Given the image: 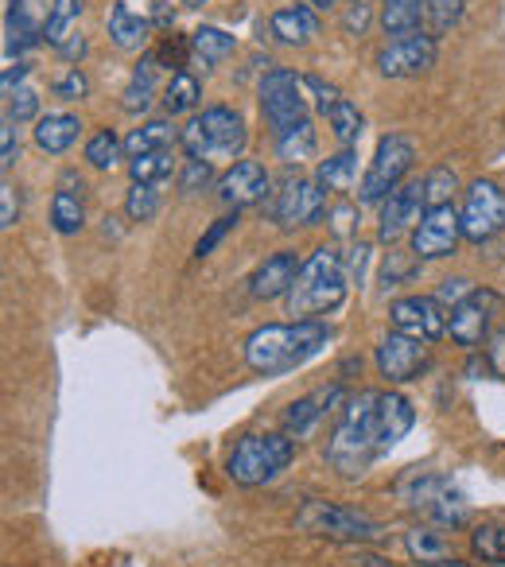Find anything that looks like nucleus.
Masks as SVG:
<instances>
[{"instance_id": "f257e3e1", "label": "nucleus", "mask_w": 505, "mask_h": 567, "mask_svg": "<svg viewBox=\"0 0 505 567\" xmlns=\"http://www.w3.org/2000/svg\"><path fill=\"white\" fill-rule=\"evenodd\" d=\"M331 342V327L323 319H296V323H269L245 339V365L261 378L300 370Z\"/></svg>"}, {"instance_id": "f03ea898", "label": "nucleus", "mask_w": 505, "mask_h": 567, "mask_svg": "<svg viewBox=\"0 0 505 567\" xmlns=\"http://www.w3.org/2000/svg\"><path fill=\"white\" fill-rule=\"evenodd\" d=\"M378 409H381L378 389H362V393L350 396L347 409H342L339 427H334L331 443H327V463H331V471H339L342 478H362L373 458L381 455Z\"/></svg>"}, {"instance_id": "7ed1b4c3", "label": "nucleus", "mask_w": 505, "mask_h": 567, "mask_svg": "<svg viewBox=\"0 0 505 567\" xmlns=\"http://www.w3.org/2000/svg\"><path fill=\"white\" fill-rule=\"evenodd\" d=\"M347 288H350V276H347L342 252H334L331 245H319V249L303 260L296 284L288 288V296H285L288 316H296V319L327 316V311L342 308Z\"/></svg>"}, {"instance_id": "20e7f679", "label": "nucleus", "mask_w": 505, "mask_h": 567, "mask_svg": "<svg viewBox=\"0 0 505 567\" xmlns=\"http://www.w3.org/2000/svg\"><path fill=\"white\" fill-rule=\"evenodd\" d=\"M396 497L404 509L420 513L427 525L435 528H463L471 520V505H466L463 489L435 471H409L396 478Z\"/></svg>"}, {"instance_id": "39448f33", "label": "nucleus", "mask_w": 505, "mask_h": 567, "mask_svg": "<svg viewBox=\"0 0 505 567\" xmlns=\"http://www.w3.org/2000/svg\"><path fill=\"white\" fill-rule=\"evenodd\" d=\"M245 117L229 105H210V110L195 113L187 125L179 128V144L190 159L203 164H221V159H237L245 152Z\"/></svg>"}, {"instance_id": "423d86ee", "label": "nucleus", "mask_w": 505, "mask_h": 567, "mask_svg": "<svg viewBox=\"0 0 505 567\" xmlns=\"http://www.w3.org/2000/svg\"><path fill=\"white\" fill-rule=\"evenodd\" d=\"M296 458L292 435H241L226 458V474L237 486H265L277 474H285Z\"/></svg>"}, {"instance_id": "0eeeda50", "label": "nucleus", "mask_w": 505, "mask_h": 567, "mask_svg": "<svg viewBox=\"0 0 505 567\" xmlns=\"http://www.w3.org/2000/svg\"><path fill=\"white\" fill-rule=\"evenodd\" d=\"M296 528L308 536H323V540H339V544H365V540H381L385 525L373 520L370 513L350 509L339 502H303L296 513Z\"/></svg>"}, {"instance_id": "6e6552de", "label": "nucleus", "mask_w": 505, "mask_h": 567, "mask_svg": "<svg viewBox=\"0 0 505 567\" xmlns=\"http://www.w3.org/2000/svg\"><path fill=\"white\" fill-rule=\"evenodd\" d=\"M412 159H416V144L404 133H389L378 141V152L370 159V172H365L358 198L362 203H385L396 187L404 183V175L412 172Z\"/></svg>"}, {"instance_id": "1a4fd4ad", "label": "nucleus", "mask_w": 505, "mask_h": 567, "mask_svg": "<svg viewBox=\"0 0 505 567\" xmlns=\"http://www.w3.org/2000/svg\"><path fill=\"white\" fill-rule=\"evenodd\" d=\"M303 79L292 71H269L261 82V113L272 125V133H285V128L308 121V94H303Z\"/></svg>"}, {"instance_id": "9d476101", "label": "nucleus", "mask_w": 505, "mask_h": 567, "mask_svg": "<svg viewBox=\"0 0 505 567\" xmlns=\"http://www.w3.org/2000/svg\"><path fill=\"white\" fill-rule=\"evenodd\" d=\"M463 237L474 245L489 241L505 229V190L489 179H474L466 187V203H463Z\"/></svg>"}, {"instance_id": "9b49d317", "label": "nucleus", "mask_w": 505, "mask_h": 567, "mask_svg": "<svg viewBox=\"0 0 505 567\" xmlns=\"http://www.w3.org/2000/svg\"><path fill=\"white\" fill-rule=\"evenodd\" d=\"M327 210V190L319 179H303V175H296V179H285L277 190V198H272V218H277V226L285 229H296V226H316L319 218H323Z\"/></svg>"}, {"instance_id": "f8f14e48", "label": "nucleus", "mask_w": 505, "mask_h": 567, "mask_svg": "<svg viewBox=\"0 0 505 567\" xmlns=\"http://www.w3.org/2000/svg\"><path fill=\"white\" fill-rule=\"evenodd\" d=\"M458 237H463V218L455 214V206H427L420 226L412 229V257L443 260L455 252Z\"/></svg>"}, {"instance_id": "ddd939ff", "label": "nucleus", "mask_w": 505, "mask_h": 567, "mask_svg": "<svg viewBox=\"0 0 505 567\" xmlns=\"http://www.w3.org/2000/svg\"><path fill=\"white\" fill-rule=\"evenodd\" d=\"M497 308H502V296H497L494 288H474L458 308H451L447 334L458 342V347H478V342L489 334V327H494Z\"/></svg>"}, {"instance_id": "4468645a", "label": "nucleus", "mask_w": 505, "mask_h": 567, "mask_svg": "<svg viewBox=\"0 0 505 567\" xmlns=\"http://www.w3.org/2000/svg\"><path fill=\"white\" fill-rule=\"evenodd\" d=\"M389 319H393V331L420 342H435L447 331V308L435 296H404L389 308Z\"/></svg>"}, {"instance_id": "2eb2a0df", "label": "nucleus", "mask_w": 505, "mask_h": 567, "mask_svg": "<svg viewBox=\"0 0 505 567\" xmlns=\"http://www.w3.org/2000/svg\"><path fill=\"white\" fill-rule=\"evenodd\" d=\"M427 210V198H424V183H401V187L393 190V195L381 203V218H378V237L381 241H401L409 229L420 226V218H424Z\"/></svg>"}, {"instance_id": "dca6fc26", "label": "nucleus", "mask_w": 505, "mask_h": 567, "mask_svg": "<svg viewBox=\"0 0 505 567\" xmlns=\"http://www.w3.org/2000/svg\"><path fill=\"white\" fill-rule=\"evenodd\" d=\"M373 358H378L381 378H389L393 385H404V381H416L427 370V342L393 331L378 342V354Z\"/></svg>"}, {"instance_id": "f3484780", "label": "nucleus", "mask_w": 505, "mask_h": 567, "mask_svg": "<svg viewBox=\"0 0 505 567\" xmlns=\"http://www.w3.org/2000/svg\"><path fill=\"white\" fill-rule=\"evenodd\" d=\"M435 66V35H404L378 51V71L385 79H416Z\"/></svg>"}, {"instance_id": "a211bd4d", "label": "nucleus", "mask_w": 505, "mask_h": 567, "mask_svg": "<svg viewBox=\"0 0 505 567\" xmlns=\"http://www.w3.org/2000/svg\"><path fill=\"white\" fill-rule=\"evenodd\" d=\"M269 187H272V179H269V172H265V164H257V159H237L218 179V198L226 206H234V210H241V206L261 203V198L269 195Z\"/></svg>"}, {"instance_id": "6ab92c4d", "label": "nucleus", "mask_w": 505, "mask_h": 567, "mask_svg": "<svg viewBox=\"0 0 505 567\" xmlns=\"http://www.w3.org/2000/svg\"><path fill=\"white\" fill-rule=\"evenodd\" d=\"M300 268L303 265L292 249H280V252H272V257H265L261 265H257V272L249 276L252 300H280V296H288V288L296 284Z\"/></svg>"}, {"instance_id": "aec40b11", "label": "nucleus", "mask_w": 505, "mask_h": 567, "mask_svg": "<svg viewBox=\"0 0 505 567\" xmlns=\"http://www.w3.org/2000/svg\"><path fill=\"white\" fill-rule=\"evenodd\" d=\"M339 401H342V389L339 385L316 389V393L292 401V404H288V412H285V435H292V440H303V435H308L311 427H316L319 420H323Z\"/></svg>"}, {"instance_id": "412c9836", "label": "nucleus", "mask_w": 505, "mask_h": 567, "mask_svg": "<svg viewBox=\"0 0 505 567\" xmlns=\"http://www.w3.org/2000/svg\"><path fill=\"white\" fill-rule=\"evenodd\" d=\"M416 424V409L404 393H381V409H378V447L381 455L396 447L404 435Z\"/></svg>"}, {"instance_id": "4be33fe9", "label": "nucleus", "mask_w": 505, "mask_h": 567, "mask_svg": "<svg viewBox=\"0 0 505 567\" xmlns=\"http://www.w3.org/2000/svg\"><path fill=\"white\" fill-rule=\"evenodd\" d=\"M269 32L288 48H303V43H311L319 35V17L311 4H288V9L272 12Z\"/></svg>"}, {"instance_id": "5701e85b", "label": "nucleus", "mask_w": 505, "mask_h": 567, "mask_svg": "<svg viewBox=\"0 0 505 567\" xmlns=\"http://www.w3.org/2000/svg\"><path fill=\"white\" fill-rule=\"evenodd\" d=\"M159 66H164V59H159L156 51L141 55V63H136L133 79H128V86H125V94H121V105H125V113H144L152 105V97H156Z\"/></svg>"}, {"instance_id": "b1692460", "label": "nucleus", "mask_w": 505, "mask_h": 567, "mask_svg": "<svg viewBox=\"0 0 505 567\" xmlns=\"http://www.w3.org/2000/svg\"><path fill=\"white\" fill-rule=\"evenodd\" d=\"M82 133V121L71 117V113H48V117L35 121V148L48 152V156H59V152H66L74 141H79Z\"/></svg>"}, {"instance_id": "393cba45", "label": "nucleus", "mask_w": 505, "mask_h": 567, "mask_svg": "<svg viewBox=\"0 0 505 567\" xmlns=\"http://www.w3.org/2000/svg\"><path fill=\"white\" fill-rule=\"evenodd\" d=\"M51 226H55V234H63V237L79 234V229L86 226V198H82V183L79 187L63 183V187L55 190V198H51Z\"/></svg>"}, {"instance_id": "a878e982", "label": "nucleus", "mask_w": 505, "mask_h": 567, "mask_svg": "<svg viewBox=\"0 0 505 567\" xmlns=\"http://www.w3.org/2000/svg\"><path fill=\"white\" fill-rule=\"evenodd\" d=\"M110 40L117 51H141L148 43V20L136 17L125 0H117L110 9Z\"/></svg>"}, {"instance_id": "bb28decb", "label": "nucleus", "mask_w": 505, "mask_h": 567, "mask_svg": "<svg viewBox=\"0 0 505 567\" xmlns=\"http://www.w3.org/2000/svg\"><path fill=\"white\" fill-rule=\"evenodd\" d=\"M404 548H409V556L416 559L420 567H435V564H443V559H451L447 536H443V528H435V525L409 528V533H404Z\"/></svg>"}, {"instance_id": "cd10ccee", "label": "nucleus", "mask_w": 505, "mask_h": 567, "mask_svg": "<svg viewBox=\"0 0 505 567\" xmlns=\"http://www.w3.org/2000/svg\"><path fill=\"white\" fill-rule=\"evenodd\" d=\"M316 148H319V136H316L311 117L285 128V133H277V156L285 159L288 167H300V164H308V159H316Z\"/></svg>"}, {"instance_id": "c85d7f7f", "label": "nucleus", "mask_w": 505, "mask_h": 567, "mask_svg": "<svg viewBox=\"0 0 505 567\" xmlns=\"http://www.w3.org/2000/svg\"><path fill=\"white\" fill-rule=\"evenodd\" d=\"M187 43H190V59L203 66L226 63V59L237 51V40L229 32H221V28H198V32H190Z\"/></svg>"}, {"instance_id": "c756f323", "label": "nucleus", "mask_w": 505, "mask_h": 567, "mask_svg": "<svg viewBox=\"0 0 505 567\" xmlns=\"http://www.w3.org/2000/svg\"><path fill=\"white\" fill-rule=\"evenodd\" d=\"M172 141H179L172 121H148V125L133 128V133L125 136V156L136 159V156H148V152H167Z\"/></svg>"}, {"instance_id": "7c9ffc66", "label": "nucleus", "mask_w": 505, "mask_h": 567, "mask_svg": "<svg viewBox=\"0 0 505 567\" xmlns=\"http://www.w3.org/2000/svg\"><path fill=\"white\" fill-rule=\"evenodd\" d=\"M159 102H164L167 117H179V113H190L198 102H203V86H198V79L190 71H175L172 79H167Z\"/></svg>"}, {"instance_id": "2f4dec72", "label": "nucleus", "mask_w": 505, "mask_h": 567, "mask_svg": "<svg viewBox=\"0 0 505 567\" xmlns=\"http://www.w3.org/2000/svg\"><path fill=\"white\" fill-rule=\"evenodd\" d=\"M316 179L323 183V190H350L358 179V152L339 148L334 156H327L323 164H319Z\"/></svg>"}, {"instance_id": "473e14b6", "label": "nucleus", "mask_w": 505, "mask_h": 567, "mask_svg": "<svg viewBox=\"0 0 505 567\" xmlns=\"http://www.w3.org/2000/svg\"><path fill=\"white\" fill-rule=\"evenodd\" d=\"M327 125H331L334 141L342 144V148H354L358 141H362V128H365V117L358 113L354 102H347V97H339V102L327 110Z\"/></svg>"}, {"instance_id": "72a5a7b5", "label": "nucleus", "mask_w": 505, "mask_h": 567, "mask_svg": "<svg viewBox=\"0 0 505 567\" xmlns=\"http://www.w3.org/2000/svg\"><path fill=\"white\" fill-rule=\"evenodd\" d=\"M471 551L482 564H497L505 567V525L502 520H482L471 528Z\"/></svg>"}, {"instance_id": "f704fd0d", "label": "nucleus", "mask_w": 505, "mask_h": 567, "mask_svg": "<svg viewBox=\"0 0 505 567\" xmlns=\"http://www.w3.org/2000/svg\"><path fill=\"white\" fill-rule=\"evenodd\" d=\"M82 17V0H51V12H48V24H43V40L51 48H63L71 40V28L79 24Z\"/></svg>"}, {"instance_id": "c9c22d12", "label": "nucleus", "mask_w": 505, "mask_h": 567, "mask_svg": "<svg viewBox=\"0 0 505 567\" xmlns=\"http://www.w3.org/2000/svg\"><path fill=\"white\" fill-rule=\"evenodd\" d=\"M172 172H175L172 148H167V152H148V156L128 159V175H133V183H152V187H159L164 179H172Z\"/></svg>"}, {"instance_id": "e433bc0d", "label": "nucleus", "mask_w": 505, "mask_h": 567, "mask_svg": "<svg viewBox=\"0 0 505 567\" xmlns=\"http://www.w3.org/2000/svg\"><path fill=\"white\" fill-rule=\"evenodd\" d=\"M121 152H125V141H117V136H113V128H102V133L90 136L86 164L97 167V172H110V167H117Z\"/></svg>"}, {"instance_id": "4c0bfd02", "label": "nucleus", "mask_w": 505, "mask_h": 567, "mask_svg": "<svg viewBox=\"0 0 505 567\" xmlns=\"http://www.w3.org/2000/svg\"><path fill=\"white\" fill-rule=\"evenodd\" d=\"M125 214L128 221H152L159 214V190L152 183H133L125 195Z\"/></svg>"}, {"instance_id": "58836bf2", "label": "nucleus", "mask_w": 505, "mask_h": 567, "mask_svg": "<svg viewBox=\"0 0 505 567\" xmlns=\"http://www.w3.org/2000/svg\"><path fill=\"white\" fill-rule=\"evenodd\" d=\"M463 17V0H427V24L432 35H447Z\"/></svg>"}, {"instance_id": "ea45409f", "label": "nucleus", "mask_w": 505, "mask_h": 567, "mask_svg": "<svg viewBox=\"0 0 505 567\" xmlns=\"http://www.w3.org/2000/svg\"><path fill=\"white\" fill-rule=\"evenodd\" d=\"M451 190H455V172H451V167H435V172L424 179L427 206H447L451 203Z\"/></svg>"}, {"instance_id": "a19ab883", "label": "nucleus", "mask_w": 505, "mask_h": 567, "mask_svg": "<svg viewBox=\"0 0 505 567\" xmlns=\"http://www.w3.org/2000/svg\"><path fill=\"white\" fill-rule=\"evenodd\" d=\"M9 97V110H4V117H12L20 125V121H32L35 113H40V94H35L32 86H17L12 94H4Z\"/></svg>"}, {"instance_id": "79ce46f5", "label": "nucleus", "mask_w": 505, "mask_h": 567, "mask_svg": "<svg viewBox=\"0 0 505 567\" xmlns=\"http://www.w3.org/2000/svg\"><path fill=\"white\" fill-rule=\"evenodd\" d=\"M234 226H237V210H234V214H226V218H218V221H210V229H206V234L195 241V257H198V260H203V257H210V252H214V245H218L221 237H226Z\"/></svg>"}, {"instance_id": "37998d69", "label": "nucleus", "mask_w": 505, "mask_h": 567, "mask_svg": "<svg viewBox=\"0 0 505 567\" xmlns=\"http://www.w3.org/2000/svg\"><path fill=\"white\" fill-rule=\"evenodd\" d=\"M86 94H90V79L79 66H71V71L55 82V97H63V102H79V97H86Z\"/></svg>"}, {"instance_id": "c03bdc74", "label": "nucleus", "mask_w": 505, "mask_h": 567, "mask_svg": "<svg viewBox=\"0 0 505 567\" xmlns=\"http://www.w3.org/2000/svg\"><path fill=\"white\" fill-rule=\"evenodd\" d=\"M416 265H420V260H409L404 252H389L385 268H381V280H385V288H393L396 280H412V276H416Z\"/></svg>"}, {"instance_id": "a18cd8bd", "label": "nucleus", "mask_w": 505, "mask_h": 567, "mask_svg": "<svg viewBox=\"0 0 505 567\" xmlns=\"http://www.w3.org/2000/svg\"><path fill=\"white\" fill-rule=\"evenodd\" d=\"M471 292H474V284L466 280V276H451V280H443V284H440V292H435V300H440L443 308H458V303H463Z\"/></svg>"}, {"instance_id": "49530a36", "label": "nucleus", "mask_w": 505, "mask_h": 567, "mask_svg": "<svg viewBox=\"0 0 505 567\" xmlns=\"http://www.w3.org/2000/svg\"><path fill=\"white\" fill-rule=\"evenodd\" d=\"M347 276H350V284H358L362 288L365 284V265H370V241H358V245H350V252L347 257Z\"/></svg>"}, {"instance_id": "de8ad7c7", "label": "nucleus", "mask_w": 505, "mask_h": 567, "mask_svg": "<svg viewBox=\"0 0 505 567\" xmlns=\"http://www.w3.org/2000/svg\"><path fill=\"white\" fill-rule=\"evenodd\" d=\"M206 179H210V164H203V159H187V167H183V179H179V190H183V195H195L198 187H206Z\"/></svg>"}, {"instance_id": "09e8293b", "label": "nucleus", "mask_w": 505, "mask_h": 567, "mask_svg": "<svg viewBox=\"0 0 505 567\" xmlns=\"http://www.w3.org/2000/svg\"><path fill=\"white\" fill-rule=\"evenodd\" d=\"M486 365L494 378H505V327L486 339Z\"/></svg>"}, {"instance_id": "8fccbe9b", "label": "nucleus", "mask_w": 505, "mask_h": 567, "mask_svg": "<svg viewBox=\"0 0 505 567\" xmlns=\"http://www.w3.org/2000/svg\"><path fill=\"white\" fill-rule=\"evenodd\" d=\"M12 128H17V121L4 117V128H0V167L4 172L17 164V136H12Z\"/></svg>"}, {"instance_id": "3c124183", "label": "nucleus", "mask_w": 505, "mask_h": 567, "mask_svg": "<svg viewBox=\"0 0 505 567\" xmlns=\"http://www.w3.org/2000/svg\"><path fill=\"white\" fill-rule=\"evenodd\" d=\"M17 218H20L17 190H12V183H4V187H0V226L12 229V226H17Z\"/></svg>"}, {"instance_id": "603ef678", "label": "nucleus", "mask_w": 505, "mask_h": 567, "mask_svg": "<svg viewBox=\"0 0 505 567\" xmlns=\"http://www.w3.org/2000/svg\"><path fill=\"white\" fill-rule=\"evenodd\" d=\"M303 86H308L311 94H316V105H319V110H323V113L331 110V105L342 97L339 90H334V86H327V82H323V79H316V74H311V79H303Z\"/></svg>"}, {"instance_id": "864d4df0", "label": "nucleus", "mask_w": 505, "mask_h": 567, "mask_svg": "<svg viewBox=\"0 0 505 567\" xmlns=\"http://www.w3.org/2000/svg\"><path fill=\"white\" fill-rule=\"evenodd\" d=\"M331 218H334V234H339V237H350V234H354L358 210H354V206H350V203L334 206V210H331Z\"/></svg>"}, {"instance_id": "5fc2aeb1", "label": "nucleus", "mask_w": 505, "mask_h": 567, "mask_svg": "<svg viewBox=\"0 0 505 567\" xmlns=\"http://www.w3.org/2000/svg\"><path fill=\"white\" fill-rule=\"evenodd\" d=\"M365 24H370V4H365V0H362V4H350V12H347V20H342V28H347L350 35H354V32L362 35Z\"/></svg>"}, {"instance_id": "6e6d98bb", "label": "nucleus", "mask_w": 505, "mask_h": 567, "mask_svg": "<svg viewBox=\"0 0 505 567\" xmlns=\"http://www.w3.org/2000/svg\"><path fill=\"white\" fill-rule=\"evenodd\" d=\"M59 55H63L66 63H74V59L86 55V40H82V35H71V40H66L63 48H59Z\"/></svg>"}, {"instance_id": "4d7b16f0", "label": "nucleus", "mask_w": 505, "mask_h": 567, "mask_svg": "<svg viewBox=\"0 0 505 567\" xmlns=\"http://www.w3.org/2000/svg\"><path fill=\"white\" fill-rule=\"evenodd\" d=\"M24 74H28V63H12L9 71H4V79H0L4 94H12V90H17V82H24Z\"/></svg>"}, {"instance_id": "13d9d810", "label": "nucleus", "mask_w": 505, "mask_h": 567, "mask_svg": "<svg viewBox=\"0 0 505 567\" xmlns=\"http://www.w3.org/2000/svg\"><path fill=\"white\" fill-rule=\"evenodd\" d=\"M354 567H396V564H393V559H385V556H378V551H358Z\"/></svg>"}, {"instance_id": "bf43d9fd", "label": "nucleus", "mask_w": 505, "mask_h": 567, "mask_svg": "<svg viewBox=\"0 0 505 567\" xmlns=\"http://www.w3.org/2000/svg\"><path fill=\"white\" fill-rule=\"evenodd\" d=\"M152 20H156L159 28H172V24H175V12H167V4H156V12H152Z\"/></svg>"}, {"instance_id": "052dcab7", "label": "nucleus", "mask_w": 505, "mask_h": 567, "mask_svg": "<svg viewBox=\"0 0 505 567\" xmlns=\"http://www.w3.org/2000/svg\"><path fill=\"white\" fill-rule=\"evenodd\" d=\"M381 4H412V9H427V0H381Z\"/></svg>"}, {"instance_id": "680f3d73", "label": "nucleus", "mask_w": 505, "mask_h": 567, "mask_svg": "<svg viewBox=\"0 0 505 567\" xmlns=\"http://www.w3.org/2000/svg\"><path fill=\"white\" fill-rule=\"evenodd\" d=\"M308 4H311V9H331L334 0H308Z\"/></svg>"}, {"instance_id": "e2e57ef3", "label": "nucleus", "mask_w": 505, "mask_h": 567, "mask_svg": "<svg viewBox=\"0 0 505 567\" xmlns=\"http://www.w3.org/2000/svg\"><path fill=\"white\" fill-rule=\"evenodd\" d=\"M435 567H474V564H458V559H443V564H435Z\"/></svg>"}, {"instance_id": "0e129e2a", "label": "nucleus", "mask_w": 505, "mask_h": 567, "mask_svg": "<svg viewBox=\"0 0 505 567\" xmlns=\"http://www.w3.org/2000/svg\"><path fill=\"white\" fill-rule=\"evenodd\" d=\"M183 4H187V9H203L206 0H183Z\"/></svg>"}, {"instance_id": "69168bd1", "label": "nucleus", "mask_w": 505, "mask_h": 567, "mask_svg": "<svg viewBox=\"0 0 505 567\" xmlns=\"http://www.w3.org/2000/svg\"><path fill=\"white\" fill-rule=\"evenodd\" d=\"M350 4H362V0H350Z\"/></svg>"}]
</instances>
